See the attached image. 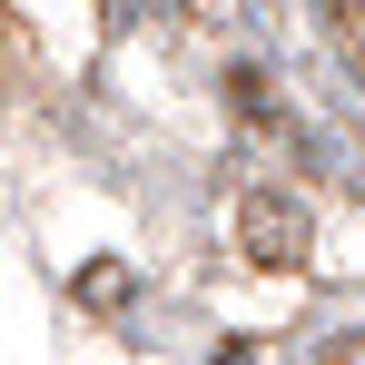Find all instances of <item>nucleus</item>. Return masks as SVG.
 Listing matches in <instances>:
<instances>
[{"instance_id": "nucleus-1", "label": "nucleus", "mask_w": 365, "mask_h": 365, "mask_svg": "<svg viewBox=\"0 0 365 365\" xmlns=\"http://www.w3.org/2000/svg\"><path fill=\"white\" fill-rule=\"evenodd\" d=\"M237 237H247V257H297L306 247V207H287V197H247V217H237Z\"/></svg>"}, {"instance_id": "nucleus-2", "label": "nucleus", "mask_w": 365, "mask_h": 365, "mask_svg": "<svg viewBox=\"0 0 365 365\" xmlns=\"http://www.w3.org/2000/svg\"><path fill=\"white\" fill-rule=\"evenodd\" d=\"M79 297H89V306H119L128 277H119V267H89V277H79Z\"/></svg>"}, {"instance_id": "nucleus-3", "label": "nucleus", "mask_w": 365, "mask_h": 365, "mask_svg": "<svg viewBox=\"0 0 365 365\" xmlns=\"http://www.w3.org/2000/svg\"><path fill=\"white\" fill-rule=\"evenodd\" d=\"M326 365H365V346H326Z\"/></svg>"}]
</instances>
